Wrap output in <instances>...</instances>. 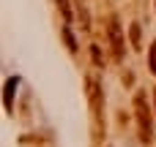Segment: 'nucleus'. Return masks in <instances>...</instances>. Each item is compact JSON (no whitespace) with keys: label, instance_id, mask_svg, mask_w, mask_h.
<instances>
[{"label":"nucleus","instance_id":"5","mask_svg":"<svg viewBox=\"0 0 156 147\" xmlns=\"http://www.w3.org/2000/svg\"><path fill=\"white\" fill-rule=\"evenodd\" d=\"M129 38H132L134 46H140V25H132L129 27Z\"/></svg>","mask_w":156,"mask_h":147},{"label":"nucleus","instance_id":"7","mask_svg":"<svg viewBox=\"0 0 156 147\" xmlns=\"http://www.w3.org/2000/svg\"><path fill=\"white\" fill-rule=\"evenodd\" d=\"M148 57H151V71L156 74V41L151 44V55H148Z\"/></svg>","mask_w":156,"mask_h":147},{"label":"nucleus","instance_id":"6","mask_svg":"<svg viewBox=\"0 0 156 147\" xmlns=\"http://www.w3.org/2000/svg\"><path fill=\"white\" fill-rule=\"evenodd\" d=\"M63 35H66V46H69V49H71V52H74V49H77V41H74V38H71V30H69V27H66V30H63Z\"/></svg>","mask_w":156,"mask_h":147},{"label":"nucleus","instance_id":"2","mask_svg":"<svg viewBox=\"0 0 156 147\" xmlns=\"http://www.w3.org/2000/svg\"><path fill=\"white\" fill-rule=\"evenodd\" d=\"M110 33H112L110 38H112V46H115V55L121 57V55H123V46H121V30H118V22H112V25H110Z\"/></svg>","mask_w":156,"mask_h":147},{"label":"nucleus","instance_id":"3","mask_svg":"<svg viewBox=\"0 0 156 147\" xmlns=\"http://www.w3.org/2000/svg\"><path fill=\"white\" fill-rule=\"evenodd\" d=\"M16 76H11L8 79V85H5V90H3V104H5V109H11V98H14V87H16Z\"/></svg>","mask_w":156,"mask_h":147},{"label":"nucleus","instance_id":"4","mask_svg":"<svg viewBox=\"0 0 156 147\" xmlns=\"http://www.w3.org/2000/svg\"><path fill=\"white\" fill-rule=\"evenodd\" d=\"M58 8H60V14H63V19H66V22H71V19H74V14H71V3H69V0H58Z\"/></svg>","mask_w":156,"mask_h":147},{"label":"nucleus","instance_id":"1","mask_svg":"<svg viewBox=\"0 0 156 147\" xmlns=\"http://www.w3.org/2000/svg\"><path fill=\"white\" fill-rule=\"evenodd\" d=\"M137 115H140L143 139H151V120H148V112H145V104H143V98H137Z\"/></svg>","mask_w":156,"mask_h":147}]
</instances>
